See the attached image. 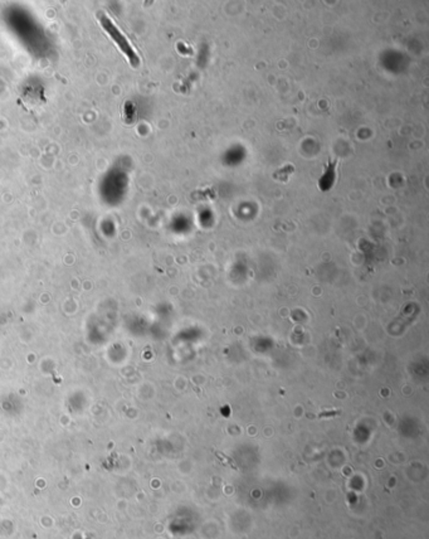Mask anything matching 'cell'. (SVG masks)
Listing matches in <instances>:
<instances>
[{"label": "cell", "instance_id": "7a4b0ae2", "mask_svg": "<svg viewBox=\"0 0 429 539\" xmlns=\"http://www.w3.org/2000/svg\"><path fill=\"white\" fill-rule=\"evenodd\" d=\"M336 165L337 159H332V160L325 164L323 174L321 175L320 180H319V187H320L321 191H328V189L332 187L333 183H335V178H336Z\"/></svg>", "mask_w": 429, "mask_h": 539}, {"label": "cell", "instance_id": "3957f363", "mask_svg": "<svg viewBox=\"0 0 429 539\" xmlns=\"http://www.w3.org/2000/svg\"><path fill=\"white\" fill-rule=\"evenodd\" d=\"M135 116H136V106L132 101H127L123 105V120L125 123L130 124L135 120Z\"/></svg>", "mask_w": 429, "mask_h": 539}, {"label": "cell", "instance_id": "277c9868", "mask_svg": "<svg viewBox=\"0 0 429 539\" xmlns=\"http://www.w3.org/2000/svg\"><path fill=\"white\" fill-rule=\"evenodd\" d=\"M292 173H293V166L292 165H286V166H283L282 169L277 170V172L274 173L273 178H274V179L286 180L288 177H290V174H292Z\"/></svg>", "mask_w": 429, "mask_h": 539}, {"label": "cell", "instance_id": "6da1fadb", "mask_svg": "<svg viewBox=\"0 0 429 539\" xmlns=\"http://www.w3.org/2000/svg\"><path fill=\"white\" fill-rule=\"evenodd\" d=\"M97 20H99L100 24H101L102 29L108 34L109 38L115 42L116 46L118 47V49H120L121 52L125 55V57L127 58L130 65H131L132 67H135V68L139 67V65H140L139 55H137V52L135 51L134 46L130 43L127 37H126L125 34L121 32L120 28L116 25V23L113 22V20L111 19L107 14H105L104 11L97 13Z\"/></svg>", "mask_w": 429, "mask_h": 539}]
</instances>
